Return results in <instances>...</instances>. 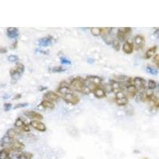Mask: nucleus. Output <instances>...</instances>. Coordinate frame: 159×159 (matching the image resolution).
Segmentation results:
<instances>
[{
	"label": "nucleus",
	"instance_id": "obj_1",
	"mask_svg": "<svg viewBox=\"0 0 159 159\" xmlns=\"http://www.w3.org/2000/svg\"><path fill=\"white\" fill-rule=\"evenodd\" d=\"M85 86H86V81L84 78L80 77V76H76V77L73 78L70 82L71 89L78 92L83 93Z\"/></svg>",
	"mask_w": 159,
	"mask_h": 159
},
{
	"label": "nucleus",
	"instance_id": "obj_2",
	"mask_svg": "<svg viewBox=\"0 0 159 159\" xmlns=\"http://www.w3.org/2000/svg\"><path fill=\"white\" fill-rule=\"evenodd\" d=\"M24 70H25V66L22 63H17L15 69H11L10 71L12 80H15V81L18 80L24 72Z\"/></svg>",
	"mask_w": 159,
	"mask_h": 159
},
{
	"label": "nucleus",
	"instance_id": "obj_3",
	"mask_svg": "<svg viewBox=\"0 0 159 159\" xmlns=\"http://www.w3.org/2000/svg\"><path fill=\"white\" fill-rule=\"evenodd\" d=\"M131 33V28L123 27L119 28L117 31V39L119 42H127V38Z\"/></svg>",
	"mask_w": 159,
	"mask_h": 159
},
{
	"label": "nucleus",
	"instance_id": "obj_4",
	"mask_svg": "<svg viewBox=\"0 0 159 159\" xmlns=\"http://www.w3.org/2000/svg\"><path fill=\"white\" fill-rule=\"evenodd\" d=\"M128 97L123 91L118 92L116 94V103L119 106H120V107L126 106V105L128 104Z\"/></svg>",
	"mask_w": 159,
	"mask_h": 159
},
{
	"label": "nucleus",
	"instance_id": "obj_5",
	"mask_svg": "<svg viewBox=\"0 0 159 159\" xmlns=\"http://www.w3.org/2000/svg\"><path fill=\"white\" fill-rule=\"evenodd\" d=\"M112 28H102L101 31V36L105 43L107 45H111L112 41L114 38L111 36V31Z\"/></svg>",
	"mask_w": 159,
	"mask_h": 159
},
{
	"label": "nucleus",
	"instance_id": "obj_6",
	"mask_svg": "<svg viewBox=\"0 0 159 159\" xmlns=\"http://www.w3.org/2000/svg\"><path fill=\"white\" fill-rule=\"evenodd\" d=\"M134 47L137 50L143 49L145 46V38L141 34H138L134 38Z\"/></svg>",
	"mask_w": 159,
	"mask_h": 159
},
{
	"label": "nucleus",
	"instance_id": "obj_7",
	"mask_svg": "<svg viewBox=\"0 0 159 159\" xmlns=\"http://www.w3.org/2000/svg\"><path fill=\"white\" fill-rule=\"evenodd\" d=\"M63 99L67 103H70L72 105H76L77 104L80 102V99L76 95H75L73 92L72 93H69V94L65 95V96H63Z\"/></svg>",
	"mask_w": 159,
	"mask_h": 159
},
{
	"label": "nucleus",
	"instance_id": "obj_8",
	"mask_svg": "<svg viewBox=\"0 0 159 159\" xmlns=\"http://www.w3.org/2000/svg\"><path fill=\"white\" fill-rule=\"evenodd\" d=\"M24 149H25V145L22 143H21V142L18 141L17 139H15V140H14V141L12 142V143L11 144V146H10L8 150H9L10 151L22 152Z\"/></svg>",
	"mask_w": 159,
	"mask_h": 159
},
{
	"label": "nucleus",
	"instance_id": "obj_9",
	"mask_svg": "<svg viewBox=\"0 0 159 159\" xmlns=\"http://www.w3.org/2000/svg\"><path fill=\"white\" fill-rule=\"evenodd\" d=\"M59 98V95L57 93H56V92H52V91H48L47 92H45L43 96V99L45 100H48V101L52 102V103L58 101Z\"/></svg>",
	"mask_w": 159,
	"mask_h": 159
},
{
	"label": "nucleus",
	"instance_id": "obj_10",
	"mask_svg": "<svg viewBox=\"0 0 159 159\" xmlns=\"http://www.w3.org/2000/svg\"><path fill=\"white\" fill-rule=\"evenodd\" d=\"M30 126H31L33 128L36 129L38 131H46V126L45 125V123H43L42 122L40 121V120H32L30 123Z\"/></svg>",
	"mask_w": 159,
	"mask_h": 159
},
{
	"label": "nucleus",
	"instance_id": "obj_11",
	"mask_svg": "<svg viewBox=\"0 0 159 159\" xmlns=\"http://www.w3.org/2000/svg\"><path fill=\"white\" fill-rule=\"evenodd\" d=\"M133 84L136 87L138 91H141L145 89L146 88V80L142 77H134L133 78Z\"/></svg>",
	"mask_w": 159,
	"mask_h": 159
},
{
	"label": "nucleus",
	"instance_id": "obj_12",
	"mask_svg": "<svg viewBox=\"0 0 159 159\" xmlns=\"http://www.w3.org/2000/svg\"><path fill=\"white\" fill-rule=\"evenodd\" d=\"M15 127L18 129H22V130L26 132H29L30 130V125L26 124L21 118H18L15 120Z\"/></svg>",
	"mask_w": 159,
	"mask_h": 159
},
{
	"label": "nucleus",
	"instance_id": "obj_13",
	"mask_svg": "<svg viewBox=\"0 0 159 159\" xmlns=\"http://www.w3.org/2000/svg\"><path fill=\"white\" fill-rule=\"evenodd\" d=\"M110 88L111 90L114 93H118V92L123 91V84L119 81L115 80H111L110 81Z\"/></svg>",
	"mask_w": 159,
	"mask_h": 159
},
{
	"label": "nucleus",
	"instance_id": "obj_14",
	"mask_svg": "<svg viewBox=\"0 0 159 159\" xmlns=\"http://www.w3.org/2000/svg\"><path fill=\"white\" fill-rule=\"evenodd\" d=\"M24 115L29 117L30 119H34V120H42L43 119V116L42 114H40L38 112L34 111H26L24 112Z\"/></svg>",
	"mask_w": 159,
	"mask_h": 159
},
{
	"label": "nucleus",
	"instance_id": "obj_15",
	"mask_svg": "<svg viewBox=\"0 0 159 159\" xmlns=\"http://www.w3.org/2000/svg\"><path fill=\"white\" fill-rule=\"evenodd\" d=\"M53 38L52 36H47L42 38L38 41V45L41 47H47L52 43Z\"/></svg>",
	"mask_w": 159,
	"mask_h": 159
},
{
	"label": "nucleus",
	"instance_id": "obj_16",
	"mask_svg": "<svg viewBox=\"0 0 159 159\" xmlns=\"http://www.w3.org/2000/svg\"><path fill=\"white\" fill-rule=\"evenodd\" d=\"M85 80L88 82H89V83L96 85V86H98V87H99L102 84V83H103V80L96 76H88Z\"/></svg>",
	"mask_w": 159,
	"mask_h": 159
},
{
	"label": "nucleus",
	"instance_id": "obj_17",
	"mask_svg": "<svg viewBox=\"0 0 159 159\" xmlns=\"http://www.w3.org/2000/svg\"><path fill=\"white\" fill-rule=\"evenodd\" d=\"M93 94H94L95 97H96L97 99H102V98L106 97L107 96V92H106V90L104 89L99 86V87H97L95 89V90L93 91Z\"/></svg>",
	"mask_w": 159,
	"mask_h": 159
},
{
	"label": "nucleus",
	"instance_id": "obj_18",
	"mask_svg": "<svg viewBox=\"0 0 159 159\" xmlns=\"http://www.w3.org/2000/svg\"><path fill=\"white\" fill-rule=\"evenodd\" d=\"M134 45H133L132 42L127 41V42H125L124 43H123V50L126 54H130V53H132L133 51H134Z\"/></svg>",
	"mask_w": 159,
	"mask_h": 159
},
{
	"label": "nucleus",
	"instance_id": "obj_19",
	"mask_svg": "<svg viewBox=\"0 0 159 159\" xmlns=\"http://www.w3.org/2000/svg\"><path fill=\"white\" fill-rule=\"evenodd\" d=\"M126 89H127V94H128L130 97H134V96L137 95L138 92H139L138 89H136V87L133 84L126 85Z\"/></svg>",
	"mask_w": 159,
	"mask_h": 159
},
{
	"label": "nucleus",
	"instance_id": "obj_20",
	"mask_svg": "<svg viewBox=\"0 0 159 159\" xmlns=\"http://www.w3.org/2000/svg\"><path fill=\"white\" fill-rule=\"evenodd\" d=\"M7 135L8 137H10L12 139H16V138H18V136L21 135V130H18V129L15 128H11L7 130Z\"/></svg>",
	"mask_w": 159,
	"mask_h": 159
},
{
	"label": "nucleus",
	"instance_id": "obj_21",
	"mask_svg": "<svg viewBox=\"0 0 159 159\" xmlns=\"http://www.w3.org/2000/svg\"><path fill=\"white\" fill-rule=\"evenodd\" d=\"M7 34L10 38H16L19 34L18 28L15 27H9L7 30Z\"/></svg>",
	"mask_w": 159,
	"mask_h": 159
},
{
	"label": "nucleus",
	"instance_id": "obj_22",
	"mask_svg": "<svg viewBox=\"0 0 159 159\" xmlns=\"http://www.w3.org/2000/svg\"><path fill=\"white\" fill-rule=\"evenodd\" d=\"M157 46H153V47H150V49H148L145 53V56L144 58L145 59H150L151 57L155 56V53L157 52Z\"/></svg>",
	"mask_w": 159,
	"mask_h": 159
},
{
	"label": "nucleus",
	"instance_id": "obj_23",
	"mask_svg": "<svg viewBox=\"0 0 159 159\" xmlns=\"http://www.w3.org/2000/svg\"><path fill=\"white\" fill-rule=\"evenodd\" d=\"M34 157V154L30 152L22 151L19 152V154H17V158L18 159H32Z\"/></svg>",
	"mask_w": 159,
	"mask_h": 159
},
{
	"label": "nucleus",
	"instance_id": "obj_24",
	"mask_svg": "<svg viewBox=\"0 0 159 159\" xmlns=\"http://www.w3.org/2000/svg\"><path fill=\"white\" fill-rule=\"evenodd\" d=\"M39 105L41 106V107H43V108L49 109V110H52V109L55 107L54 103H52V102L48 101V100H45V99H43Z\"/></svg>",
	"mask_w": 159,
	"mask_h": 159
},
{
	"label": "nucleus",
	"instance_id": "obj_25",
	"mask_svg": "<svg viewBox=\"0 0 159 159\" xmlns=\"http://www.w3.org/2000/svg\"><path fill=\"white\" fill-rule=\"evenodd\" d=\"M10 156V150L7 149H2L0 150V159H8Z\"/></svg>",
	"mask_w": 159,
	"mask_h": 159
},
{
	"label": "nucleus",
	"instance_id": "obj_26",
	"mask_svg": "<svg viewBox=\"0 0 159 159\" xmlns=\"http://www.w3.org/2000/svg\"><path fill=\"white\" fill-rule=\"evenodd\" d=\"M66 70L65 69H64L61 66H55V67L49 68V71L50 72H52V73H58V72H65Z\"/></svg>",
	"mask_w": 159,
	"mask_h": 159
},
{
	"label": "nucleus",
	"instance_id": "obj_27",
	"mask_svg": "<svg viewBox=\"0 0 159 159\" xmlns=\"http://www.w3.org/2000/svg\"><path fill=\"white\" fill-rule=\"evenodd\" d=\"M112 47L114 48L115 50L116 51H119L121 48V44H120V42H119V40L116 39V38H114L113 41H112V43H111Z\"/></svg>",
	"mask_w": 159,
	"mask_h": 159
},
{
	"label": "nucleus",
	"instance_id": "obj_28",
	"mask_svg": "<svg viewBox=\"0 0 159 159\" xmlns=\"http://www.w3.org/2000/svg\"><path fill=\"white\" fill-rule=\"evenodd\" d=\"M102 28L99 27H92L91 28V33L93 36H99L101 35Z\"/></svg>",
	"mask_w": 159,
	"mask_h": 159
},
{
	"label": "nucleus",
	"instance_id": "obj_29",
	"mask_svg": "<svg viewBox=\"0 0 159 159\" xmlns=\"http://www.w3.org/2000/svg\"><path fill=\"white\" fill-rule=\"evenodd\" d=\"M146 70H147V72H148L149 73H150V74L155 75V76H157V73H158V71L157 70V69L152 67V66H147Z\"/></svg>",
	"mask_w": 159,
	"mask_h": 159
},
{
	"label": "nucleus",
	"instance_id": "obj_30",
	"mask_svg": "<svg viewBox=\"0 0 159 159\" xmlns=\"http://www.w3.org/2000/svg\"><path fill=\"white\" fill-rule=\"evenodd\" d=\"M148 89L149 90H154V89H156L157 88V83H156L154 80H150L148 81Z\"/></svg>",
	"mask_w": 159,
	"mask_h": 159
},
{
	"label": "nucleus",
	"instance_id": "obj_31",
	"mask_svg": "<svg viewBox=\"0 0 159 159\" xmlns=\"http://www.w3.org/2000/svg\"><path fill=\"white\" fill-rule=\"evenodd\" d=\"M61 63L63 64V65H71V61H69V60H68L67 58L65 57H61Z\"/></svg>",
	"mask_w": 159,
	"mask_h": 159
},
{
	"label": "nucleus",
	"instance_id": "obj_32",
	"mask_svg": "<svg viewBox=\"0 0 159 159\" xmlns=\"http://www.w3.org/2000/svg\"><path fill=\"white\" fill-rule=\"evenodd\" d=\"M8 61L11 62H15L18 61V57L16 55H11V56L8 57Z\"/></svg>",
	"mask_w": 159,
	"mask_h": 159
},
{
	"label": "nucleus",
	"instance_id": "obj_33",
	"mask_svg": "<svg viewBox=\"0 0 159 159\" xmlns=\"http://www.w3.org/2000/svg\"><path fill=\"white\" fill-rule=\"evenodd\" d=\"M11 107H12V105H11V103H7L4 104V107H3V109L5 111H9L11 109Z\"/></svg>",
	"mask_w": 159,
	"mask_h": 159
},
{
	"label": "nucleus",
	"instance_id": "obj_34",
	"mask_svg": "<svg viewBox=\"0 0 159 159\" xmlns=\"http://www.w3.org/2000/svg\"><path fill=\"white\" fill-rule=\"evenodd\" d=\"M154 61L155 63L156 66L159 69V54H156L154 57Z\"/></svg>",
	"mask_w": 159,
	"mask_h": 159
},
{
	"label": "nucleus",
	"instance_id": "obj_35",
	"mask_svg": "<svg viewBox=\"0 0 159 159\" xmlns=\"http://www.w3.org/2000/svg\"><path fill=\"white\" fill-rule=\"evenodd\" d=\"M26 106H28V103H18V104H17L16 106L15 107V108H19V107H26Z\"/></svg>",
	"mask_w": 159,
	"mask_h": 159
},
{
	"label": "nucleus",
	"instance_id": "obj_36",
	"mask_svg": "<svg viewBox=\"0 0 159 159\" xmlns=\"http://www.w3.org/2000/svg\"><path fill=\"white\" fill-rule=\"evenodd\" d=\"M154 35L156 38L159 39V28H155L154 31Z\"/></svg>",
	"mask_w": 159,
	"mask_h": 159
},
{
	"label": "nucleus",
	"instance_id": "obj_37",
	"mask_svg": "<svg viewBox=\"0 0 159 159\" xmlns=\"http://www.w3.org/2000/svg\"><path fill=\"white\" fill-rule=\"evenodd\" d=\"M7 52V49L6 48H0V52L1 53H6Z\"/></svg>",
	"mask_w": 159,
	"mask_h": 159
},
{
	"label": "nucleus",
	"instance_id": "obj_38",
	"mask_svg": "<svg viewBox=\"0 0 159 159\" xmlns=\"http://www.w3.org/2000/svg\"><path fill=\"white\" fill-rule=\"evenodd\" d=\"M21 96H21V95L18 94V95H17V96L15 97V99H18V98H21Z\"/></svg>",
	"mask_w": 159,
	"mask_h": 159
},
{
	"label": "nucleus",
	"instance_id": "obj_39",
	"mask_svg": "<svg viewBox=\"0 0 159 159\" xmlns=\"http://www.w3.org/2000/svg\"><path fill=\"white\" fill-rule=\"evenodd\" d=\"M143 159H149V158H148V157H144V158H143Z\"/></svg>",
	"mask_w": 159,
	"mask_h": 159
},
{
	"label": "nucleus",
	"instance_id": "obj_40",
	"mask_svg": "<svg viewBox=\"0 0 159 159\" xmlns=\"http://www.w3.org/2000/svg\"><path fill=\"white\" fill-rule=\"evenodd\" d=\"M157 87H158V89H159V84H158V85H157Z\"/></svg>",
	"mask_w": 159,
	"mask_h": 159
},
{
	"label": "nucleus",
	"instance_id": "obj_41",
	"mask_svg": "<svg viewBox=\"0 0 159 159\" xmlns=\"http://www.w3.org/2000/svg\"><path fill=\"white\" fill-rule=\"evenodd\" d=\"M8 159H11V158H10V157H9V158H8Z\"/></svg>",
	"mask_w": 159,
	"mask_h": 159
}]
</instances>
